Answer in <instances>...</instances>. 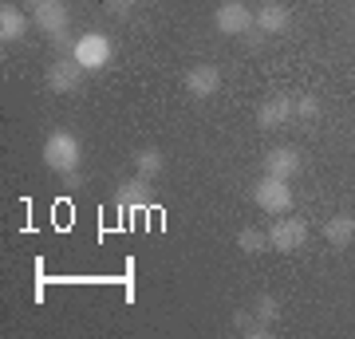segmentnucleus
<instances>
[{
    "label": "nucleus",
    "instance_id": "4468645a",
    "mask_svg": "<svg viewBox=\"0 0 355 339\" xmlns=\"http://www.w3.org/2000/svg\"><path fill=\"white\" fill-rule=\"evenodd\" d=\"M324 241L331 249H347L355 241V214H331L324 221Z\"/></svg>",
    "mask_w": 355,
    "mask_h": 339
},
{
    "label": "nucleus",
    "instance_id": "1a4fd4ad",
    "mask_svg": "<svg viewBox=\"0 0 355 339\" xmlns=\"http://www.w3.org/2000/svg\"><path fill=\"white\" fill-rule=\"evenodd\" d=\"M186 95H193V99H214L217 91H221V67H214V63H198V67H190L186 71Z\"/></svg>",
    "mask_w": 355,
    "mask_h": 339
},
{
    "label": "nucleus",
    "instance_id": "f03ea898",
    "mask_svg": "<svg viewBox=\"0 0 355 339\" xmlns=\"http://www.w3.org/2000/svg\"><path fill=\"white\" fill-rule=\"evenodd\" d=\"M71 55H76V63L83 71H103L114 55V44L103 36V32H83V36L71 44Z\"/></svg>",
    "mask_w": 355,
    "mask_h": 339
},
{
    "label": "nucleus",
    "instance_id": "dca6fc26",
    "mask_svg": "<svg viewBox=\"0 0 355 339\" xmlns=\"http://www.w3.org/2000/svg\"><path fill=\"white\" fill-rule=\"evenodd\" d=\"M237 249H241L245 257H261L265 249H272V245H268V229L245 225L241 233H237Z\"/></svg>",
    "mask_w": 355,
    "mask_h": 339
},
{
    "label": "nucleus",
    "instance_id": "412c9836",
    "mask_svg": "<svg viewBox=\"0 0 355 339\" xmlns=\"http://www.w3.org/2000/svg\"><path fill=\"white\" fill-rule=\"evenodd\" d=\"M32 8H40V4H64V0H28Z\"/></svg>",
    "mask_w": 355,
    "mask_h": 339
},
{
    "label": "nucleus",
    "instance_id": "f3484780",
    "mask_svg": "<svg viewBox=\"0 0 355 339\" xmlns=\"http://www.w3.org/2000/svg\"><path fill=\"white\" fill-rule=\"evenodd\" d=\"M233 327H237L241 336H249V339H268V336H272V324H265V320H257V315H253V308H245V312H237V315H233Z\"/></svg>",
    "mask_w": 355,
    "mask_h": 339
},
{
    "label": "nucleus",
    "instance_id": "6e6552de",
    "mask_svg": "<svg viewBox=\"0 0 355 339\" xmlns=\"http://www.w3.org/2000/svg\"><path fill=\"white\" fill-rule=\"evenodd\" d=\"M154 201V189H150V177H130L123 186L114 189V205H119V214H135V209H146Z\"/></svg>",
    "mask_w": 355,
    "mask_h": 339
},
{
    "label": "nucleus",
    "instance_id": "f8f14e48",
    "mask_svg": "<svg viewBox=\"0 0 355 339\" xmlns=\"http://www.w3.org/2000/svg\"><path fill=\"white\" fill-rule=\"evenodd\" d=\"M288 24H292L288 4H280V0H265V4L257 8V28H261V36H280V32H288Z\"/></svg>",
    "mask_w": 355,
    "mask_h": 339
},
{
    "label": "nucleus",
    "instance_id": "0eeeda50",
    "mask_svg": "<svg viewBox=\"0 0 355 339\" xmlns=\"http://www.w3.org/2000/svg\"><path fill=\"white\" fill-rule=\"evenodd\" d=\"M83 67L76 63V55L67 51V55H60L55 63H48V76H44V83H48V91H55V95H71V91H79V83H83Z\"/></svg>",
    "mask_w": 355,
    "mask_h": 339
},
{
    "label": "nucleus",
    "instance_id": "39448f33",
    "mask_svg": "<svg viewBox=\"0 0 355 339\" xmlns=\"http://www.w3.org/2000/svg\"><path fill=\"white\" fill-rule=\"evenodd\" d=\"M308 241V221L296 214H284L280 221H272V229H268V245L277 252H300Z\"/></svg>",
    "mask_w": 355,
    "mask_h": 339
},
{
    "label": "nucleus",
    "instance_id": "6ab92c4d",
    "mask_svg": "<svg viewBox=\"0 0 355 339\" xmlns=\"http://www.w3.org/2000/svg\"><path fill=\"white\" fill-rule=\"evenodd\" d=\"M296 114H300V119H316V114H320V99H316V95H296Z\"/></svg>",
    "mask_w": 355,
    "mask_h": 339
},
{
    "label": "nucleus",
    "instance_id": "20e7f679",
    "mask_svg": "<svg viewBox=\"0 0 355 339\" xmlns=\"http://www.w3.org/2000/svg\"><path fill=\"white\" fill-rule=\"evenodd\" d=\"M214 28L221 36H245L249 28H257V12L241 0H221L214 12Z\"/></svg>",
    "mask_w": 355,
    "mask_h": 339
},
{
    "label": "nucleus",
    "instance_id": "423d86ee",
    "mask_svg": "<svg viewBox=\"0 0 355 339\" xmlns=\"http://www.w3.org/2000/svg\"><path fill=\"white\" fill-rule=\"evenodd\" d=\"M32 20H36V28L55 44V48H67V44H71V40H67V28H71L67 4H40V8H32Z\"/></svg>",
    "mask_w": 355,
    "mask_h": 339
},
{
    "label": "nucleus",
    "instance_id": "f257e3e1",
    "mask_svg": "<svg viewBox=\"0 0 355 339\" xmlns=\"http://www.w3.org/2000/svg\"><path fill=\"white\" fill-rule=\"evenodd\" d=\"M79 162H83V142L71 130H51L44 139V166L51 174L71 177V174H79Z\"/></svg>",
    "mask_w": 355,
    "mask_h": 339
},
{
    "label": "nucleus",
    "instance_id": "ddd939ff",
    "mask_svg": "<svg viewBox=\"0 0 355 339\" xmlns=\"http://www.w3.org/2000/svg\"><path fill=\"white\" fill-rule=\"evenodd\" d=\"M24 32H28L24 8L4 0V4H0V40H4V44H20V40H24Z\"/></svg>",
    "mask_w": 355,
    "mask_h": 339
},
{
    "label": "nucleus",
    "instance_id": "9d476101",
    "mask_svg": "<svg viewBox=\"0 0 355 339\" xmlns=\"http://www.w3.org/2000/svg\"><path fill=\"white\" fill-rule=\"evenodd\" d=\"M296 114V99L292 95H268L261 107H257V126L261 130H277V126H284Z\"/></svg>",
    "mask_w": 355,
    "mask_h": 339
},
{
    "label": "nucleus",
    "instance_id": "9b49d317",
    "mask_svg": "<svg viewBox=\"0 0 355 339\" xmlns=\"http://www.w3.org/2000/svg\"><path fill=\"white\" fill-rule=\"evenodd\" d=\"M300 150L296 146H272V150L265 154V174L272 177H284V182H292V177L300 174Z\"/></svg>",
    "mask_w": 355,
    "mask_h": 339
},
{
    "label": "nucleus",
    "instance_id": "a211bd4d",
    "mask_svg": "<svg viewBox=\"0 0 355 339\" xmlns=\"http://www.w3.org/2000/svg\"><path fill=\"white\" fill-rule=\"evenodd\" d=\"M253 315L265 320V324H277L280 320V300L272 296V292H257L253 296Z\"/></svg>",
    "mask_w": 355,
    "mask_h": 339
},
{
    "label": "nucleus",
    "instance_id": "aec40b11",
    "mask_svg": "<svg viewBox=\"0 0 355 339\" xmlns=\"http://www.w3.org/2000/svg\"><path fill=\"white\" fill-rule=\"evenodd\" d=\"M130 4H135V0H107V8H111V12H127Z\"/></svg>",
    "mask_w": 355,
    "mask_h": 339
},
{
    "label": "nucleus",
    "instance_id": "2eb2a0df",
    "mask_svg": "<svg viewBox=\"0 0 355 339\" xmlns=\"http://www.w3.org/2000/svg\"><path fill=\"white\" fill-rule=\"evenodd\" d=\"M130 162H135V174L139 177H158L166 170V154L158 150V146H139V150L130 154Z\"/></svg>",
    "mask_w": 355,
    "mask_h": 339
},
{
    "label": "nucleus",
    "instance_id": "7ed1b4c3",
    "mask_svg": "<svg viewBox=\"0 0 355 339\" xmlns=\"http://www.w3.org/2000/svg\"><path fill=\"white\" fill-rule=\"evenodd\" d=\"M253 201L261 205V209H265V214H272V217L292 214V182L265 174V177H261V182L253 186Z\"/></svg>",
    "mask_w": 355,
    "mask_h": 339
}]
</instances>
